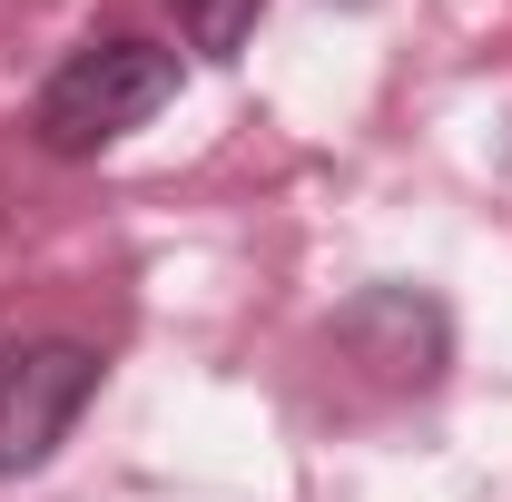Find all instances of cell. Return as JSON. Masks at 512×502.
Returning <instances> with one entry per match:
<instances>
[{"label": "cell", "instance_id": "1", "mask_svg": "<svg viewBox=\"0 0 512 502\" xmlns=\"http://www.w3.org/2000/svg\"><path fill=\"white\" fill-rule=\"evenodd\" d=\"M168 99H178V50H158V40H89V50H69L50 69L30 128L60 158H99V148H119L128 128H148Z\"/></svg>", "mask_w": 512, "mask_h": 502}, {"label": "cell", "instance_id": "2", "mask_svg": "<svg viewBox=\"0 0 512 502\" xmlns=\"http://www.w3.org/2000/svg\"><path fill=\"white\" fill-rule=\"evenodd\" d=\"M89 394H99V355L89 345H69V335L0 345V473H40L69 443Z\"/></svg>", "mask_w": 512, "mask_h": 502}, {"label": "cell", "instance_id": "3", "mask_svg": "<svg viewBox=\"0 0 512 502\" xmlns=\"http://www.w3.org/2000/svg\"><path fill=\"white\" fill-rule=\"evenodd\" d=\"M256 10H266V0H178V20H188V40L207 60H237V40L256 30Z\"/></svg>", "mask_w": 512, "mask_h": 502}]
</instances>
